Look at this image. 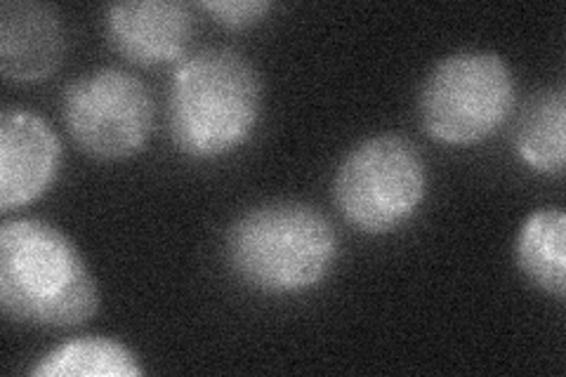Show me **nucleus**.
Instances as JSON below:
<instances>
[{
	"mask_svg": "<svg viewBox=\"0 0 566 377\" xmlns=\"http://www.w3.org/2000/svg\"><path fill=\"white\" fill-rule=\"evenodd\" d=\"M0 307L39 328H76L97 314L99 289L64 231L17 218L0 227Z\"/></svg>",
	"mask_w": 566,
	"mask_h": 377,
	"instance_id": "nucleus-1",
	"label": "nucleus"
},
{
	"mask_svg": "<svg viewBox=\"0 0 566 377\" xmlns=\"http://www.w3.org/2000/svg\"><path fill=\"white\" fill-rule=\"evenodd\" d=\"M262 85L241 52L206 48L177 64L168 93L175 147L197 160L232 154L260 121Z\"/></svg>",
	"mask_w": 566,
	"mask_h": 377,
	"instance_id": "nucleus-2",
	"label": "nucleus"
},
{
	"mask_svg": "<svg viewBox=\"0 0 566 377\" xmlns=\"http://www.w3.org/2000/svg\"><path fill=\"white\" fill-rule=\"evenodd\" d=\"M224 258L248 289L300 295L331 274L338 260V237L316 208L279 201L243 212L229 227Z\"/></svg>",
	"mask_w": 566,
	"mask_h": 377,
	"instance_id": "nucleus-3",
	"label": "nucleus"
},
{
	"mask_svg": "<svg viewBox=\"0 0 566 377\" xmlns=\"http://www.w3.org/2000/svg\"><path fill=\"white\" fill-rule=\"evenodd\" d=\"M515 106V76L501 55L463 50L441 60L420 90V121L441 145L470 147L499 133Z\"/></svg>",
	"mask_w": 566,
	"mask_h": 377,
	"instance_id": "nucleus-4",
	"label": "nucleus"
},
{
	"mask_svg": "<svg viewBox=\"0 0 566 377\" xmlns=\"http://www.w3.org/2000/svg\"><path fill=\"white\" fill-rule=\"evenodd\" d=\"M428 191L420 151L397 135L368 137L354 147L333 179L343 218L364 233H389L409 222Z\"/></svg>",
	"mask_w": 566,
	"mask_h": 377,
	"instance_id": "nucleus-5",
	"label": "nucleus"
},
{
	"mask_svg": "<svg viewBox=\"0 0 566 377\" xmlns=\"http://www.w3.org/2000/svg\"><path fill=\"white\" fill-rule=\"evenodd\" d=\"M64 123L81 151L99 160L128 158L145 147L154 123L147 85L123 69H97L64 93Z\"/></svg>",
	"mask_w": 566,
	"mask_h": 377,
	"instance_id": "nucleus-6",
	"label": "nucleus"
},
{
	"mask_svg": "<svg viewBox=\"0 0 566 377\" xmlns=\"http://www.w3.org/2000/svg\"><path fill=\"white\" fill-rule=\"evenodd\" d=\"M62 145L50 125L29 109L12 106L0 116V210L33 203L55 182Z\"/></svg>",
	"mask_w": 566,
	"mask_h": 377,
	"instance_id": "nucleus-7",
	"label": "nucleus"
},
{
	"mask_svg": "<svg viewBox=\"0 0 566 377\" xmlns=\"http://www.w3.org/2000/svg\"><path fill=\"white\" fill-rule=\"evenodd\" d=\"M106 31L123 57L142 64L175 62L193 33V14L182 0H126L106 8Z\"/></svg>",
	"mask_w": 566,
	"mask_h": 377,
	"instance_id": "nucleus-8",
	"label": "nucleus"
},
{
	"mask_svg": "<svg viewBox=\"0 0 566 377\" xmlns=\"http://www.w3.org/2000/svg\"><path fill=\"white\" fill-rule=\"evenodd\" d=\"M66 33L60 12L35 0L0 6V71L8 81L33 83L62 64Z\"/></svg>",
	"mask_w": 566,
	"mask_h": 377,
	"instance_id": "nucleus-9",
	"label": "nucleus"
},
{
	"mask_svg": "<svg viewBox=\"0 0 566 377\" xmlns=\"http://www.w3.org/2000/svg\"><path fill=\"white\" fill-rule=\"evenodd\" d=\"M515 262L522 276L545 295H566V218L543 208L524 220L515 241Z\"/></svg>",
	"mask_w": 566,
	"mask_h": 377,
	"instance_id": "nucleus-10",
	"label": "nucleus"
},
{
	"mask_svg": "<svg viewBox=\"0 0 566 377\" xmlns=\"http://www.w3.org/2000/svg\"><path fill=\"white\" fill-rule=\"evenodd\" d=\"M517 156L543 175H562L566 160V95L547 87L524 106L515 130Z\"/></svg>",
	"mask_w": 566,
	"mask_h": 377,
	"instance_id": "nucleus-11",
	"label": "nucleus"
},
{
	"mask_svg": "<svg viewBox=\"0 0 566 377\" xmlns=\"http://www.w3.org/2000/svg\"><path fill=\"white\" fill-rule=\"evenodd\" d=\"M33 377H137L139 358L114 337H76L50 349L29 370Z\"/></svg>",
	"mask_w": 566,
	"mask_h": 377,
	"instance_id": "nucleus-12",
	"label": "nucleus"
},
{
	"mask_svg": "<svg viewBox=\"0 0 566 377\" xmlns=\"http://www.w3.org/2000/svg\"><path fill=\"white\" fill-rule=\"evenodd\" d=\"M199 8L222 27L243 29L264 20L274 6L270 0H208L199 3Z\"/></svg>",
	"mask_w": 566,
	"mask_h": 377,
	"instance_id": "nucleus-13",
	"label": "nucleus"
}]
</instances>
